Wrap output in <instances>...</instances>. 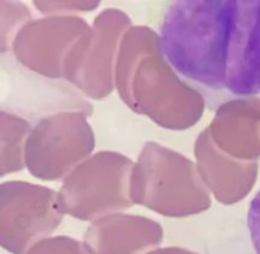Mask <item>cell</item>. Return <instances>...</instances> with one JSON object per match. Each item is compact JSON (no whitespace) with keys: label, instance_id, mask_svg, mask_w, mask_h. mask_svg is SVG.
<instances>
[{"label":"cell","instance_id":"cell-3","mask_svg":"<svg viewBox=\"0 0 260 254\" xmlns=\"http://www.w3.org/2000/svg\"><path fill=\"white\" fill-rule=\"evenodd\" d=\"M248 228L254 251L255 254H260V190L249 205Z\"/></svg>","mask_w":260,"mask_h":254},{"label":"cell","instance_id":"cell-1","mask_svg":"<svg viewBox=\"0 0 260 254\" xmlns=\"http://www.w3.org/2000/svg\"><path fill=\"white\" fill-rule=\"evenodd\" d=\"M235 14L233 0L174 3L160 27V51L188 80L225 89Z\"/></svg>","mask_w":260,"mask_h":254},{"label":"cell","instance_id":"cell-2","mask_svg":"<svg viewBox=\"0 0 260 254\" xmlns=\"http://www.w3.org/2000/svg\"><path fill=\"white\" fill-rule=\"evenodd\" d=\"M225 89L236 96L260 91V0L236 2Z\"/></svg>","mask_w":260,"mask_h":254}]
</instances>
